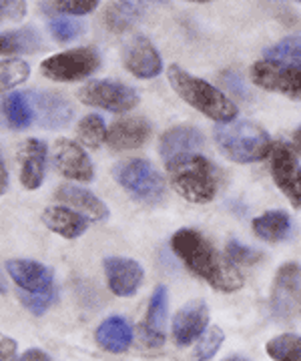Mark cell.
I'll return each mask as SVG.
<instances>
[{"instance_id":"cell-1","label":"cell","mask_w":301,"mask_h":361,"mask_svg":"<svg viewBox=\"0 0 301 361\" xmlns=\"http://www.w3.org/2000/svg\"><path fill=\"white\" fill-rule=\"evenodd\" d=\"M171 249L183 261L185 267L221 293H235L245 283L235 263L223 257L209 239L195 229H179L171 239Z\"/></svg>"},{"instance_id":"cell-2","label":"cell","mask_w":301,"mask_h":361,"mask_svg":"<svg viewBox=\"0 0 301 361\" xmlns=\"http://www.w3.org/2000/svg\"><path fill=\"white\" fill-rule=\"evenodd\" d=\"M167 77L173 90L199 113L223 125L233 123V118L237 116V104L227 94H223L217 87H213L203 78L193 77L179 65H171Z\"/></svg>"},{"instance_id":"cell-3","label":"cell","mask_w":301,"mask_h":361,"mask_svg":"<svg viewBox=\"0 0 301 361\" xmlns=\"http://www.w3.org/2000/svg\"><path fill=\"white\" fill-rule=\"evenodd\" d=\"M171 187L191 203H209L217 193V175L205 157L185 155L167 163Z\"/></svg>"},{"instance_id":"cell-4","label":"cell","mask_w":301,"mask_h":361,"mask_svg":"<svg viewBox=\"0 0 301 361\" xmlns=\"http://www.w3.org/2000/svg\"><path fill=\"white\" fill-rule=\"evenodd\" d=\"M215 141L223 155L239 165L263 161L274 151V142L269 135L257 123L251 121H237L215 129Z\"/></svg>"},{"instance_id":"cell-5","label":"cell","mask_w":301,"mask_h":361,"mask_svg":"<svg viewBox=\"0 0 301 361\" xmlns=\"http://www.w3.org/2000/svg\"><path fill=\"white\" fill-rule=\"evenodd\" d=\"M113 179L145 205H157L165 199V180L145 159H127L113 169Z\"/></svg>"},{"instance_id":"cell-6","label":"cell","mask_w":301,"mask_h":361,"mask_svg":"<svg viewBox=\"0 0 301 361\" xmlns=\"http://www.w3.org/2000/svg\"><path fill=\"white\" fill-rule=\"evenodd\" d=\"M99 66H101L99 52L91 47H80L49 56L47 61H42L40 73L56 82H75L91 77Z\"/></svg>"},{"instance_id":"cell-7","label":"cell","mask_w":301,"mask_h":361,"mask_svg":"<svg viewBox=\"0 0 301 361\" xmlns=\"http://www.w3.org/2000/svg\"><path fill=\"white\" fill-rule=\"evenodd\" d=\"M77 97L82 104L105 109L111 113H129L139 104L137 90L113 80H89L80 87Z\"/></svg>"},{"instance_id":"cell-8","label":"cell","mask_w":301,"mask_h":361,"mask_svg":"<svg viewBox=\"0 0 301 361\" xmlns=\"http://www.w3.org/2000/svg\"><path fill=\"white\" fill-rule=\"evenodd\" d=\"M251 80L259 89L279 92L291 101H301V68L300 66L277 63V61H257L251 66Z\"/></svg>"},{"instance_id":"cell-9","label":"cell","mask_w":301,"mask_h":361,"mask_svg":"<svg viewBox=\"0 0 301 361\" xmlns=\"http://www.w3.org/2000/svg\"><path fill=\"white\" fill-rule=\"evenodd\" d=\"M301 305V265L285 263L275 273L271 287V310L275 317L289 322Z\"/></svg>"},{"instance_id":"cell-10","label":"cell","mask_w":301,"mask_h":361,"mask_svg":"<svg viewBox=\"0 0 301 361\" xmlns=\"http://www.w3.org/2000/svg\"><path fill=\"white\" fill-rule=\"evenodd\" d=\"M35 121L44 129H63L73 121V104L63 92L54 90H30L27 92Z\"/></svg>"},{"instance_id":"cell-11","label":"cell","mask_w":301,"mask_h":361,"mask_svg":"<svg viewBox=\"0 0 301 361\" xmlns=\"http://www.w3.org/2000/svg\"><path fill=\"white\" fill-rule=\"evenodd\" d=\"M271 175L275 185L289 199V203L301 209V171L297 167L295 151L288 142H277L271 151Z\"/></svg>"},{"instance_id":"cell-12","label":"cell","mask_w":301,"mask_h":361,"mask_svg":"<svg viewBox=\"0 0 301 361\" xmlns=\"http://www.w3.org/2000/svg\"><path fill=\"white\" fill-rule=\"evenodd\" d=\"M4 267L8 271L11 279L25 293L39 295V293H49V291L54 289L53 269L42 265L39 261H32V259H11V261H6Z\"/></svg>"},{"instance_id":"cell-13","label":"cell","mask_w":301,"mask_h":361,"mask_svg":"<svg viewBox=\"0 0 301 361\" xmlns=\"http://www.w3.org/2000/svg\"><path fill=\"white\" fill-rule=\"evenodd\" d=\"M54 169L66 179L89 183L94 177V169L85 149L70 139H59L53 151Z\"/></svg>"},{"instance_id":"cell-14","label":"cell","mask_w":301,"mask_h":361,"mask_svg":"<svg viewBox=\"0 0 301 361\" xmlns=\"http://www.w3.org/2000/svg\"><path fill=\"white\" fill-rule=\"evenodd\" d=\"M109 289L117 297H133L143 285L145 271L141 263L129 257H106L103 261Z\"/></svg>"},{"instance_id":"cell-15","label":"cell","mask_w":301,"mask_h":361,"mask_svg":"<svg viewBox=\"0 0 301 361\" xmlns=\"http://www.w3.org/2000/svg\"><path fill=\"white\" fill-rule=\"evenodd\" d=\"M123 63L127 71L139 78H153L161 75L163 61L155 44L145 37H133L125 42Z\"/></svg>"},{"instance_id":"cell-16","label":"cell","mask_w":301,"mask_h":361,"mask_svg":"<svg viewBox=\"0 0 301 361\" xmlns=\"http://www.w3.org/2000/svg\"><path fill=\"white\" fill-rule=\"evenodd\" d=\"M207 323H209V310L205 301H191L177 311L173 319L171 325L173 339L179 345H189L207 331Z\"/></svg>"},{"instance_id":"cell-17","label":"cell","mask_w":301,"mask_h":361,"mask_svg":"<svg viewBox=\"0 0 301 361\" xmlns=\"http://www.w3.org/2000/svg\"><path fill=\"white\" fill-rule=\"evenodd\" d=\"M151 123L143 116H123L109 127L106 142L115 151H129L143 147L151 137Z\"/></svg>"},{"instance_id":"cell-18","label":"cell","mask_w":301,"mask_h":361,"mask_svg":"<svg viewBox=\"0 0 301 361\" xmlns=\"http://www.w3.org/2000/svg\"><path fill=\"white\" fill-rule=\"evenodd\" d=\"M18 169L20 183L25 189H39L44 180V163H47V145L39 139H27L18 145Z\"/></svg>"},{"instance_id":"cell-19","label":"cell","mask_w":301,"mask_h":361,"mask_svg":"<svg viewBox=\"0 0 301 361\" xmlns=\"http://www.w3.org/2000/svg\"><path fill=\"white\" fill-rule=\"evenodd\" d=\"M203 135L201 130L189 125H179L173 127L167 133H163L161 141H159V153L165 159V163H169L173 159H179L185 155H195L197 149L203 147Z\"/></svg>"},{"instance_id":"cell-20","label":"cell","mask_w":301,"mask_h":361,"mask_svg":"<svg viewBox=\"0 0 301 361\" xmlns=\"http://www.w3.org/2000/svg\"><path fill=\"white\" fill-rule=\"evenodd\" d=\"M167 303H169V293L165 285H159L153 291L149 310L145 317L143 337L149 348H161L165 343V325H167Z\"/></svg>"},{"instance_id":"cell-21","label":"cell","mask_w":301,"mask_h":361,"mask_svg":"<svg viewBox=\"0 0 301 361\" xmlns=\"http://www.w3.org/2000/svg\"><path fill=\"white\" fill-rule=\"evenodd\" d=\"M54 195H56L59 201L77 209V213H80L87 219L105 221L109 217V209H106L105 203L97 195L87 191V189H80V187H75V185H61Z\"/></svg>"},{"instance_id":"cell-22","label":"cell","mask_w":301,"mask_h":361,"mask_svg":"<svg viewBox=\"0 0 301 361\" xmlns=\"http://www.w3.org/2000/svg\"><path fill=\"white\" fill-rule=\"evenodd\" d=\"M42 223L65 239H77L89 229V219L68 207H47L42 213Z\"/></svg>"},{"instance_id":"cell-23","label":"cell","mask_w":301,"mask_h":361,"mask_svg":"<svg viewBox=\"0 0 301 361\" xmlns=\"http://www.w3.org/2000/svg\"><path fill=\"white\" fill-rule=\"evenodd\" d=\"M94 339L99 348H103L109 353H123L131 348L133 329L127 319L113 315V317H106L105 322L97 327Z\"/></svg>"},{"instance_id":"cell-24","label":"cell","mask_w":301,"mask_h":361,"mask_svg":"<svg viewBox=\"0 0 301 361\" xmlns=\"http://www.w3.org/2000/svg\"><path fill=\"white\" fill-rule=\"evenodd\" d=\"M251 225H253V233L259 239L269 241V243H277V241H283L289 235L291 219L283 211H267L259 217H255Z\"/></svg>"},{"instance_id":"cell-25","label":"cell","mask_w":301,"mask_h":361,"mask_svg":"<svg viewBox=\"0 0 301 361\" xmlns=\"http://www.w3.org/2000/svg\"><path fill=\"white\" fill-rule=\"evenodd\" d=\"M0 51L2 54H32L42 47V39L39 37V32L35 28H18V30H6L2 32L0 39Z\"/></svg>"},{"instance_id":"cell-26","label":"cell","mask_w":301,"mask_h":361,"mask_svg":"<svg viewBox=\"0 0 301 361\" xmlns=\"http://www.w3.org/2000/svg\"><path fill=\"white\" fill-rule=\"evenodd\" d=\"M141 8L143 6L137 4V2H111L105 8L103 20H105L109 30L125 32V30H129L139 20Z\"/></svg>"},{"instance_id":"cell-27","label":"cell","mask_w":301,"mask_h":361,"mask_svg":"<svg viewBox=\"0 0 301 361\" xmlns=\"http://www.w3.org/2000/svg\"><path fill=\"white\" fill-rule=\"evenodd\" d=\"M4 118L8 123V127L13 130H23L30 127V123L35 121V113L30 109V103H28L27 94H8L4 99Z\"/></svg>"},{"instance_id":"cell-28","label":"cell","mask_w":301,"mask_h":361,"mask_svg":"<svg viewBox=\"0 0 301 361\" xmlns=\"http://www.w3.org/2000/svg\"><path fill=\"white\" fill-rule=\"evenodd\" d=\"M267 353L274 361H301V336L283 334L269 339Z\"/></svg>"},{"instance_id":"cell-29","label":"cell","mask_w":301,"mask_h":361,"mask_svg":"<svg viewBox=\"0 0 301 361\" xmlns=\"http://www.w3.org/2000/svg\"><path fill=\"white\" fill-rule=\"evenodd\" d=\"M267 61H277L301 68V37H288L263 51Z\"/></svg>"},{"instance_id":"cell-30","label":"cell","mask_w":301,"mask_h":361,"mask_svg":"<svg viewBox=\"0 0 301 361\" xmlns=\"http://www.w3.org/2000/svg\"><path fill=\"white\" fill-rule=\"evenodd\" d=\"M106 133L109 129L105 127V121L99 115H87L85 118H80L77 127L79 141L89 149H99L106 141Z\"/></svg>"},{"instance_id":"cell-31","label":"cell","mask_w":301,"mask_h":361,"mask_svg":"<svg viewBox=\"0 0 301 361\" xmlns=\"http://www.w3.org/2000/svg\"><path fill=\"white\" fill-rule=\"evenodd\" d=\"M225 341V334L221 327H209L203 336L199 337L197 345L191 351V361H209Z\"/></svg>"},{"instance_id":"cell-32","label":"cell","mask_w":301,"mask_h":361,"mask_svg":"<svg viewBox=\"0 0 301 361\" xmlns=\"http://www.w3.org/2000/svg\"><path fill=\"white\" fill-rule=\"evenodd\" d=\"M30 75V66L25 61H18V59H8V61H2L0 66V78H2V90L14 89L18 87L20 82H25Z\"/></svg>"},{"instance_id":"cell-33","label":"cell","mask_w":301,"mask_h":361,"mask_svg":"<svg viewBox=\"0 0 301 361\" xmlns=\"http://www.w3.org/2000/svg\"><path fill=\"white\" fill-rule=\"evenodd\" d=\"M49 30L53 35L54 40L59 42H70V40L79 39L85 30V25L77 20V18H70V16H54L49 23Z\"/></svg>"},{"instance_id":"cell-34","label":"cell","mask_w":301,"mask_h":361,"mask_svg":"<svg viewBox=\"0 0 301 361\" xmlns=\"http://www.w3.org/2000/svg\"><path fill=\"white\" fill-rule=\"evenodd\" d=\"M18 299L23 301V305H25L32 315H42V313H47V310L54 303V299H56V289L49 291V293H39V295L25 293V291L18 289Z\"/></svg>"},{"instance_id":"cell-35","label":"cell","mask_w":301,"mask_h":361,"mask_svg":"<svg viewBox=\"0 0 301 361\" xmlns=\"http://www.w3.org/2000/svg\"><path fill=\"white\" fill-rule=\"evenodd\" d=\"M225 251H227V257L231 259L235 265L237 263H241V265H253V263H259L263 257L262 251L243 245V243H239V241H235V239L227 243Z\"/></svg>"},{"instance_id":"cell-36","label":"cell","mask_w":301,"mask_h":361,"mask_svg":"<svg viewBox=\"0 0 301 361\" xmlns=\"http://www.w3.org/2000/svg\"><path fill=\"white\" fill-rule=\"evenodd\" d=\"M99 6L97 0H65V2H53V8L56 13H63L65 16H82L92 13Z\"/></svg>"},{"instance_id":"cell-37","label":"cell","mask_w":301,"mask_h":361,"mask_svg":"<svg viewBox=\"0 0 301 361\" xmlns=\"http://www.w3.org/2000/svg\"><path fill=\"white\" fill-rule=\"evenodd\" d=\"M0 13H2L4 18H8V20H20V18L27 14V2H23V0H8V2H2Z\"/></svg>"},{"instance_id":"cell-38","label":"cell","mask_w":301,"mask_h":361,"mask_svg":"<svg viewBox=\"0 0 301 361\" xmlns=\"http://www.w3.org/2000/svg\"><path fill=\"white\" fill-rule=\"evenodd\" d=\"M0 361H16V341L13 337L2 336L0 339Z\"/></svg>"},{"instance_id":"cell-39","label":"cell","mask_w":301,"mask_h":361,"mask_svg":"<svg viewBox=\"0 0 301 361\" xmlns=\"http://www.w3.org/2000/svg\"><path fill=\"white\" fill-rule=\"evenodd\" d=\"M20 361H53L42 349H28L27 353L20 357Z\"/></svg>"},{"instance_id":"cell-40","label":"cell","mask_w":301,"mask_h":361,"mask_svg":"<svg viewBox=\"0 0 301 361\" xmlns=\"http://www.w3.org/2000/svg\"><path fill=\"white\" fill-rule=\"evenodd\" d=\"M0 167H2V187H0V191H2V195L8 191V173H6V163L2 161L0 163Z\"/></svg>"},{"instance_id":"cell-41","label":"cell","mask_w":301,"mask_h":361,"mask_svg":"<svg viewBox=\"0 0 301 361\" xmlns=\"http://www.w3.org/2000/svg\"><path fill=\"white\" fill-rule=\"evenodd\" d=\"M293 147L301 153V127L295 130V135H293Z\"/></svg>"},{"instance_id":"cell-42","label":"cell","mask_w":301,"mask_h":361,"mask_svg":"<svg viewBox=\"0 0 301 361\" xmlns=\"http://www.w3.org/2000/svg\"><path fill=\"white\" fill-rule=\"evenodd\" d=\"M223 361H247L245 357H241V355H231V357H227V360Z\"/></svg>"}]
</instances>
